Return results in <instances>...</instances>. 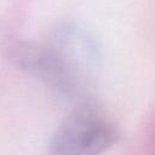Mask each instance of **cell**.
Wrapping results in <instances>:
<instances>
[{"mask_svg":"<svg viewBox=\"0 0 155 155\" xmlns=\"http://www.w3.org/2000/svg\"><path fill=\"white\" fill-rule=\"evenodd\" d=\"M47 46L68 74L87 92L101 61L98 45L90 33L75 23L62 22L53 28Z\"/></svg>","mask_w":155,"mask_h":155,"instance_id":"obj_2","label":"cell"},{"mask_svg":"<svg viewBox=\"0 0 155 155\" xmlns=\"http://www.w3.org/2000/svg\"><path fill=\"white\" fill-rule=\"evenodd\" d=\"M10 59L19 69L41 79L48 86L70 98H82L86 91L68 74L59 59L46 45L19 41L8 50Z\"/></svg>","mask_w":155,"mask_h":155,"instance_id":"obj_3","label":"cell"},{"mask_svg":"<svg viewBox=\"0 0 155 155\" xmlns=\"http://www.w3.org/2000/svg\"><path fill=\"white\" fill-rule=\"evenodd\" d=\"M117 134L110 122L91 103L76 107L53 133L48 155H102Z\"/></svg>","mask_w":155,"mask_h":155,"instance_id":"obj_1","label":"cell"}]
</instances>
